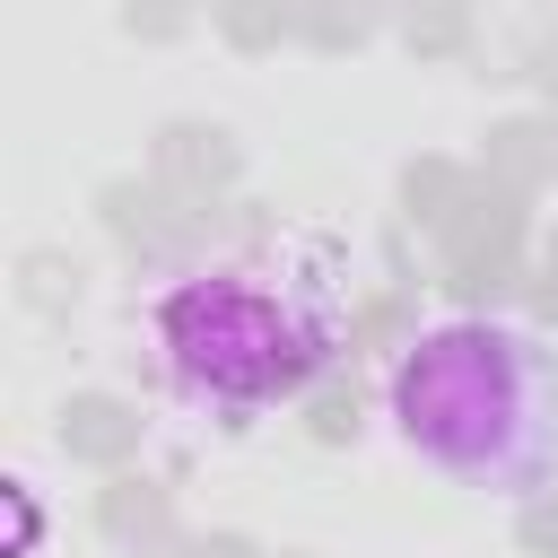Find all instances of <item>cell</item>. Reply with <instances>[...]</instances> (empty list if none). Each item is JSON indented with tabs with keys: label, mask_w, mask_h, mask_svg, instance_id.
Returning a JSON list of instances; mask_svg holds the SVG:
<instances>
[{
	"label": "cell",
	"mask_w": 558,
	"mask_h": 558,
	"mask_svg": "<svg viewBox=\"0 0 558 558\" xmlns=\"http://www.w3.org/2000/svg\"><path fill=\"white\" fill-rule=\"evenodd\" d=\"M349 314V253L331 235H270L174 270L148 296V340L192 410L262 418L340 366Z\"/></svg>",
	"instance_id": "1"
},
{
	"label": "cell",
	"mask_w": 558,
	"mask_h": 558,
	"mask_svg": "<svg viewBox=\"0 0 558 558\" xmlns=\"http://www.w3.org/2000/svg\"><path fill=\"white\" fill-rule=\"evenodd\" d=\"M384 418L427 471L532 497L558 480V340L523 314H445L384 366Z\"/></svg>",
	"instance_id": "2"
}]
</instances>
